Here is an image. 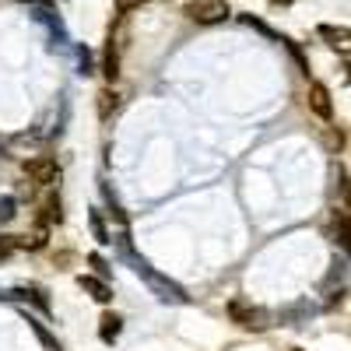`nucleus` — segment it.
I'll use <instances>...</instances> for the list:
<instances>
[{
    "mask_svg": "<svg viewBox=\"0 0 351 351\" xmlns=\"http://www.w3.org/2000/svg\"><path fill=\"white\" fill-rule=\"evenodd\" d=\"M183 14L197 25H218L232 14V8H228V0H186Z\"/></svg>",
    "mask_w": 351,
    "mask_h": 351,
    "instance_id": "1",
    "label": "nucleus"
},
{
    "mask_svg": "<svg viewBox=\"0 0 351 351\" xmlns=\"http://www.w3.org/2000/svg\"><path fill=\"white\" fill-rule=\"evenodd\" d=\"M21 172L32 180L36 186H46V190H53V186H60V165H56V158H49V155H39V158H28L25 165H21Z\"/></svg>",
    "mask_w": 351,
    "mask_h": 351,
    "instance_id": "2",
    "label": "nucleus"
},
{
    "mask_svg": "<svg viewBox=\"0 0 351 351\" xmlns=\"http://www.w3.org/2000/svg\"><path fill=\"white\" fill-rule=\"evenodd\" d=\"M228 316H232V324H239L246 330H263L267 327V313H263L260 306L246 302V299H232L228 302Z\"/></svg>",
    "mask_w": 351,
    "mask_h": 351,
    "instance_id": "3",
    "label": "nucleus"
},
{
    "mask_svg": "<svg viewBox=\"0 0 351 351\" xmlns=\"http://www.w3.org/2000/svg\"><path fill=\"white\" fill-rule=\"evenodd\" d=\"M306 102H309V109L319 116V120H330V116H334V102H330V88L327 84L313 81L309 92H306Z\"/></svg>",
    "mask_w": 351,
    "mask_h": 351,
    "instance_id": "4",
    "label": "nucleus"
},
{
    "mask_svg": "<svg viewBox=\"0 0 351 351\" xmlns=\"http://www.w3.org/2000/svg\"><path fill=\"white\" fill-rule=\"evenodd\" d=\"M39 221L43 225H60L64 221V204H60V193H46L43 200H39Z\"/></svg>",
    "mask_w": 351,
    "mask_h": 351,
    "instance_id": "5",
    "label": "nucleus"
},
{
    "mask_svg": "<svg viewBox=\"0 0 351 351\" xmlns=\"http://www.w3.org/2000/svg\"><path fill=\"white\" fill-rule=\"evenodd\" d=\"M102 74L109 77V84L120 77V43H116L112 36H109V43H106V56H102Z\"/></svg>",
    "mask_w": 351,
    "mask_h": 351,
    "instance_id": "6",
    "label": "nucleus"
},
{
    "mask_svg": "<svg viewBox=\"0 0 351 351\" xmlns=\"http://www.w3.org/2000/svg\"><path fill=\"white\" fill-rule=\"evenodd\" d=\"M116 109H120V92H116L112 84H106L102 92H99V116H102V120H109Z\"/></svg>",
    "mask_w": 351,
    "mask_h": 351,
    "instance_id": "7",
    "label": "nucleus"
},
{
    "mask_svg": "<svg viewBox=\"0 0 351 351\" xmlns=\"http://www.w3.org/2000/svg\"><path fill=\"white\" fill-rule=\"evenodd\" d=\"M99 334H102V341H116L120 337V330H123V319L116 316V313H102V319H99Z\"/></svg>",
    "mask_w": 351,
    "mask_h": 351,
    "instance_id": "8",
    "label": "nucleus"
},
{
    "mask_svg": "<svg viewBox=\"0 0 351 351\" xmlns=\"http://www.w3.org/2000/svg\"><path fill=\"white\" fill-rule=\"evenodd\" d=\"M319 36H324L334 49H348V28H334V25H319L316 28Z\"/></svg>",
    "mask_w": 351,
    "mask_h": 351,
    "instance_id": "9",
    "label": "nucleus"
},
{
    "mask_svg": "<svg viewBox=\"0 0 351 351\" xmlns=\"http://www.w3.org/2000/svg\"><path fill=\"white\" fill-rule=\"evenodd\" d=\"M77 285H81L84 291H92V299H99V302H109V299H112V291H109L99 278H84V274H81V278H77Z\"/></svg>",
    "mask_w": 351,
    "mask_h": 351,
    "instance_id": "10",
    "label": "nucleus"
},
{
    "mask_svg": "<svg viewBox=\"0 0 351 351\" xmlns=\"http://www.w3.org/2000/svg\"><path fill=\"white\" fill-rule=\"evenodd\" d=\"M92 228H95V239H99V243H109V232H106V225H102V215H99V211H92Z\"/></svg>",
    "mask_w": 351,
    "mask_h": 351,
    "instance_id": "11",
    "label": "nucleus"
},
{
    "mask_svg": "<svg viewBox=\"0 0 351 351\" xmlns=\"http://www.w3.org/2000/svg\"><path fill=\"white\" fill-rule=\"evenodd\" d=\"M14 218V200L11 197H0V225Z\"/></svg>",
    "mask_w": 351,
    "mask_h": 351,
    "instance_id": "12",
    "label": "nucleus"
},
{
    "mask_svg": "<svg viewBox=\"0 0 351 351\" xmlns=\"http://www.w3.org/2000/svg\"><path fill=\"white\" fill-rule=\"evenodd\" d=\"M141 4H148V0H116V11L127 14V11H134V8H141Z\"/></svg>",
    "mask_w": 351,
    "mask_h": 351,
    "instance_id": "13",
    "label": "nucleus"
},
{
    "mask_svg": "<svg viewBox=\"0 0 351 351\" xmlns=\"http://www.w3.org/2000/svg\"><path fill=\"white\" fill-rule=\"evenodd\" d=\"M11 250H14V246H11V239H8V236H0V256H8Z\"/></svg>",
    "mask_w": 351,
    "mask_h": 351,
    "instance_id": "14",
    "label": "nucleus"
},
{
    "mask_svg": "<svg viewBox=\"0 0 351 351\" xmlns=\"http://www.w3.org/2000/svg\"><path fill=\"white\" fill-rule=\"evenodd\" d=\"M274 4H291V0H274Z\"/></svg>",
    "mask_w": 351,
    "mask_h": 351,
    "instance_id": "15",
    "label": "nucleus"
},
{
    "mask_svg": "<svg viewBox=\"0 0 351 351\" xmlns=\"http://www.w3.org/2000/svg\"><path fill=\"white\" fill-rule=\"evenodd\" d=\"M295 351H299V348H295Z\"/></svg>",
    "mask_w": 351,
    "mask_h": 351,
    "instance_id": "16",
    "label": "nucleus"
}]
</instances>
